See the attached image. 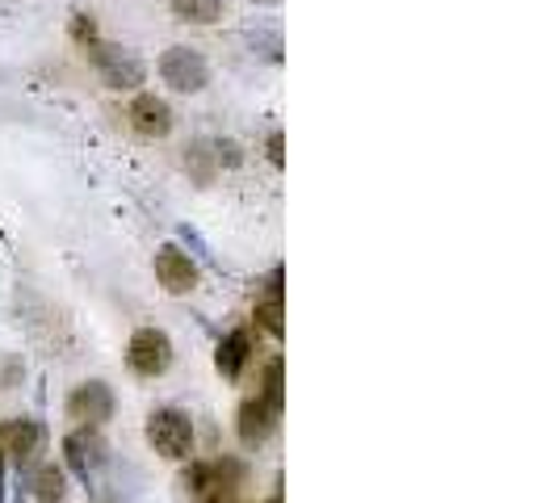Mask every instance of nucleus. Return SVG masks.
<instances>
[{"label":"nucleus","mask_w":558,"mask_h":503,"mask_svg":"<svg viewBox=\"0 0 558 503\" xmlns=\"http://www.w3.org/2000/svg\"><path fill=\"white\" fill-rule=\"evenodd\" d=\"M88 59H93V68L101 72V81L106 88L113 93H131V88H140L143 76H147V68H143V59L135 51H126V47H113V42H93V47H84Z\"/></svg>","instance_id":"2"},{"label":"nucleus","mask_w":558,"mask_h":503,"mask_svg":"<svg viewBox=\"0 0 558 503\" xmlns=\"http://www.w3.org/2000/svg\"><path fill=\"white\" fill-rule=\"evenodd\" d=\"M252 357V335L244 328H235V332H227L219 340V353H215V365H219V373L223 378H240V369L248 365Z\"/></svg>","instance_id":"11"},{"label":"nucleus","mask_w":558,"mask_h":503,"mask_svg":"<svg viewBox=\"0 0 558 503\" xmlns=\"http://www.w3.org/2000/svg\"><path fill=\"white\" fill-rule=\"evenodd\" d=\"M72 38H76L81 47H93V42H97V22H93L88 13H76V22H72Z\"/></svg>","instance_id":"17"},{"label":"nucleus","mask_w":558,"mask_h":503,"mask_svg":"<svg viewBox=\"0 0 558 503\" xmlns=\"http://www.w3.org/2000/svg\"><path fill=\"white\" fill-rule=\"evenodd\" d=\"M68 495V478L59 470L56 462H43L38 470H34V500L38 503H63Z\"/></svg>","instance_id":"13"},{"label":"nucleus","mask_w":558,"mask_h":503,"mask_svg":"<svg viewBox=\"0 0 558 503\" xmlns=\"http://www.w3.org/2000/svg\"><path fill=\"white\" fill-rule=\"evenodd\" d=\"M63 457H68V466H72L76 475L88 478V475H97V470L106 466V457H110V445H106L101 428H93V424H81L76 432H68V437H63Z\"/></svg>","instance_id":"5"},{"label":"nucleus","mask_w":558,"mask_h":503,"mask_svg":"<svg viewBox=\"0 0 558 503\" xmlns=\"http://www.w3.org/2000/svg\"><path fill=\"white\" fill-rule=\"evenodd\" d=\"M147 445L168 462H190L194 453V419L181 407H156L147 416Z\"/></svg>","instance_id":"1"},{"label":"nucleus","mask_w":558,"mask_h":503,"mask_svg":"<svg viewBox=\"0 0 558 503\" xmlns=\"http://www.w3.org/2000/svg\"><path fill=\"white\" fill-rule=\"evenodd\" d=\"M185 168L197 176V185H210V176H215V147L206 139H197L185 147Z\"/></svg>","instance_id":"15"},{"label":"nucleus","mask_w":558,"mask_h":503,"mask_svg":"<svg viewBox=\"0 0 558 503\" xmlns=\"http://www.w3.org/2000/svg\"><path fill=\"white\" fill-rule=\"evenodd\" d=\"M269 156H274V164L286 160V156H281V135H269Z\"/></svg>","instance_id":"19"},{"label":"nucleus","mask_w":558,"mask_h":503,"mask_svg":"<svg viewBox=\"0 0 558 503\" xmlns=\"http://www.w3.org/2000/svg\"><path fill=\"white\" fill-rule=\"evenodd\" d=\"M110 416H113V394L106 382H81L76 391L68 394V419L101 428Z\"/></svg>","instance_id":"6"},{"label":"nucleus","mask_w":558,"mask_h":503,"mask_svg":"<svg viewBox=\"0 0 558 503\" xmlns=\"http://www.w3.org/2000/svg\"><path fill=\"white\" fill-rule=\"evenodd\" d=\"M269 503H281V491H274V495H269Z\"/></svg>","instance_id":"22"},{"label":"nucleus","mask_w":558,"mask_h":503,"mask_svg":"<svg viewBox=\"0 0 558 503\" xmlns=\"http://www.w3.org/2000/svg\"><path fill=\"white\" fill-rule=\"evenodd\" d=\"M172 13L177 22H190V26H215L223 17V0H172Z\"/></svg>","instance_id":"14"},{"label":"nucleus","mask_w":558,"mask_h":503,"mask_svg":"<svg viewBox=\"0 0 558 503\" xmlns=\"http://www.w3.org/2000/svg\"><path fill=\"white\" fill-rule=\"evenodd\" d=\"M156 278L165 285L168 294H190L197 285V265L190 260V252H181L177 244H165V248L156 252Z\"/></svg>","instance_id":"7"},{"label":"nucleus","mask_w":558,"mask_h":503,"mask_svg":"<svg viewBox=\"0 0 558 503\" xmlns=\"http://www.w3.org/2000/svg\"><path fill=\"white\" fill-rule=\"evenodd\" d=\"M260 398L281 416V407H286V391H281V357H274V361L265 365V394H260Z\"/></svg>","instance_id":"16"},{"label":"nucleus","mask_w":558,"mask_h":503,"mask_svg":"<svg viewBox=\"0 0 558 503\" xmlns=\"http://www.w3.org/2000/svg\"><path fill=\"white\" fill-rule=\"evenodd\" d=\"M252 4H281V0H252Z\"/></svg>","instance_id":"21"},{"label":"nucleus","mask_w":558,"mask_h":503,"mask_svg":"<svg viewBox=\"0 0 558 503\" xmlns=\"http://www.w3.org/2000/svg\"><path fill=\"white\" fill-rule=\"evenodd\" d=\"M274 424H278V412L256 394V398H244L240 403V419H235V432H240V441L248 449L265 445L269 441V432H274Z\"/></svg>","instance_id":"10"},{"label":"nucleus","mask_w":558,"mask_h":503,"mask_svg":"<svg viewBox=\"0 0 558 503\" xmlns=\"http://www.w3.org/2000/svg\"><path fill=\"white\" fill-rule=\"evenodd\" d=\"M38 441H43V428L34 419H4L0 424V462L26 466L29 457L38 453Z\"/></svg>","instance_id":"8"},{"label":"nucleus","mask_w":558,"mask_h":503,"mask_svg":"<svg viewBox=\"0 0 558 503\" xmlns=\"http://www.w3.org/2000/svg\"><path fill=\"white\" fill-rule=\"evenodd\" d=\"M160 81L168 88H177V93H202L206 81H210V68H206L202 51H194V47H168L160 56Z\"/></svg>","instance_id":"3"},{"label":"nucleus","mask_w":558,"mask_h":503,"mask_svg":"<svg viewBox=\"0 0 558 503\" xmlns=\"http://www.w3.org/2000/svg\"><path fill=\"white\" fill-rule=\"evenodd\" d=\"M215 147V164H227V168H235L244 156H240V143H231V139H215L210 143Z\"/></svg>","instance_id":"18"},{"label":"nucleus","mask_w":558,"mask_h":503,"mask_svg":"<svg viewBox=\"0 0 558 503\" xmlns=\"http://www.w3.org/2000/svg\"><path fill=\"white\" fill-rule=\"evenodd\" d=\"M206 503H235V491H210V500Z\"/></svg>","instance_id":"20"},{"label":"nucleus","mask_w":558,"mask_h":503,"mask_svg":"<svg viewBox=\"0 0 558 503\" xmlns=\"http://www.w3.org/2000/svg\"><path fill=\"white\" fill-rule=\"evenodd\" d=\"M126 365L140 373V378H160L168 365H172V340L160 328H140L126 344Z\"/></svg>","instance_id":"4"},{"label":"nucleus","mask_w":558,"mask_h":503,"mask_svg":"<svg viewBox=\"0 0 558 503\" xmlns=\"http://www.w3.org/2000/svg\"><path fill=\"white\" fill-rule=\"evenodd\" d=\"M131 126L140 131L143 139H165L168 131H172V106H168L165 97H156V93H140L135 101H131Z\"/></svg>","instance_id":"9"},{"label":"nucleus","mask_w":558,"mask_h":503,"mask_svg":"<svg viewBox=\"0 0 558 503\" xmlns=\"http://www.w3.org/2000/svg\"><path fill=\"white\" fill-rule=\"evenodd\" d=\"M252 319H256V328L260 332H269L274 340H281L286 335V307H281V273H274V290L256 303V310H252Z\"/></svg>","instance_id":"12"}]
</instances>
